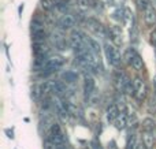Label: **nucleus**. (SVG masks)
<instances>
[{
    "mask_svg": "<svg viewBox=\"0 0 156 149\" xmlns=\"http://www.w3.org/2000/svg\"><path fill=\"white\" fill-rule=\"evenodd\" d=\"M119 107L118 104H111V106L107 107V109H105V119H107V122L112 123L114 120H115V118L119 115Z\"/></svg>",
    "mask_w": 156,
    "mask_h": 149,
    "instance_id": "nucleus-13",
    "label": "nucleus"
},
{
    "mask_svg": "<svg viewBox=\"0 0 156 149\" xmlns=\"http://www.w3.org/2000/svg\"><path fill=\"white\" fill-rule=\"evenodd\" d=\"M58 144L55 141H52L51 138H45L43 142V149H58Z\"/></svg>",
    "mask_w": 156,
    "mask_h": 149,
    "instance_id": "nucleus-27",
    "label": "nucleus"
},
{
    "mask_svg": "<svg viewBox=\"0 0 156 149\" xmlns=\"http://www.w3.org/2000/svg\"><path fill=\"white\" fill-rule=\"evenodd\" d=\"M140 127L143 131H154L156 129V120L154 118L148 116L145 119H143V122L140 123Z\"/></svg>",
    "mask_w": 156,
    "mask_h": 149,
    "instance_id": "nucleus-15",
    "label": "nucleus"
},
{
    "mask_svg": "<svg viewBox=\"0 0 156 149\" xmlns=\"http://www.w3.org/2000/svg\"><path fill=\"white\" fill-rule=\"evenodd\" d=\"M90 149H101V145H100V141H97L96 138L90 141Z\"/></svg>",
    "mask_w": 156,
    "mask_h": 149,
    "instance_id": "nucleus-31",
    "label": "nucleus"
},
{
    "mask_svg": "<svg viewBox=\"0 0 156 149\" xmlns=\"http://www.w3.org/2000/svg\"><path fill=\"white\" fill-rule=\"evenodd\" d=\"M83 149H90V148H88V147H85V148H83Z\"/></svg>",
    "mask_w": 156,
    "mask_h": 149,
    "instance_id": "nucleus-35",
    "label": "nucleus"
},
{
    "mask_svg": "<svg viewBox=\"0 0 156 149\" xmlns=\"http://www.w3.org/2000/svg\"><path fill=\"white\" fill-rule=\"evenodd\" d=\"M133 84H134V96L137 103H143L145 101L147 96H148V86H147V82L144 81L143 77L137 75L133 78Z\"/></svg>",
    "mask_w": 156,
    "mask_h": 149,
    "instance_id": "nucleus-2",
    "label": "nucleus"
},
{
    "mask_svg": "<svg viewBox=\"0 0 156 149\" xmlns=\"http://www.w3.org/2000/svg\"><path fill=\"white\" fill-rule=\"evenodd\" d=\"M143 12H144V21H145V23L148 25V26H152V25L156 23V8L149 5Z\"/></svg>",
    "mask_w": 156,
    "mask_h": 149,
    "instance_id": "nucleus-10",
    "label": "nucleus"
},
{
    "mask_svg": "<svg viewBox=\"0 0 156 149\" xmlns=\"http://www.w3.org/2000/svg\"><path fill=\"white\" fill-rule=\"evenodd\" d=\"M55 82L52 79H45L41 84V90H43V97H51L54 96V90H55Z\"/></svg>",
    "mask_w": 156,
    "mask_h": 149,
    "instance_id": "nucleus-11",
    "label": "nucleus"
},
{
    "mask_svg": "<svg viewBox=\"0 0 156 149\" xmlns=\"http://www.w3.org/2000/svg\"><path fill=\"white\" fill-rule=\"evenodd\" d=\"M32 48H33V54H34L36 57H48L49 52H51V49L47 45L45 41L44 43H33Z\"/></svg>",
    "mask_w": 156,
    "mask_h": 149,
    "instance_id": "nucleus-6",
    "label": "nucleus"
},
{
    "mask_svg": "<svg viewBox=\"0 0 156 149\" xmlns=\"http://www.w3.org/2000/svg\"><path fill=\"white\" fill-rule=\"evenodd\" d=\"M40 5L44 11H51L56 7V2L55 0H40Z\"/></svg>",
    "mask_w": 156,
    "mask_h": 149,
    "instance_id": "nucleus-20",
    "label": "nucleus"
},
{
    "mask_svg": "<svg viewBox=\"0 0 156 149\" xmlns=\"http://www.w3.org/2000/svg\"><path fill=\"white\" fill-rule=\"evenodd\" d=\"M112 125H114V127H115L116 130H119V131L125 130V129L129 126V116H127L126 111L119 112V115L115 118V120L112 122Z\"/></svg>",
    "mask_w": 156,
    "mask_h": 149,
    "instance_id": "nucleus-8",
    "label": "nucleus"
},
{
    "mask_svg": "<svg viewBox=\"0 0 156 149\" xmlns=\"http://www.w3.org/2000/svg\"><path fill=\"white\" fill-rule=\"evenodd\" d=\"M48 37V33L45 32V29H41L37 30V32H33L32 33V40L33 43H44Z\"/></svg>",
    "mask_w": 156,
    "mask_h": 149,
    "instance_id": "nucleus-18",
    "label": "nucleus"
},
{
    "mask_svg": "<svg viewBox=\"0 0 156 149\" xmlns=\"http://www.w3.org/2000/svg\"><path fill=\"white\" fill-rule=\"evenodd\" d=\"M77 7L81 12H86L90 7V0H77Z\"/></svg>",
    "mask_w": 156,
    "mask_h": 149,
    "instance_id": "nucleus-24",
    "label": "nucleus"
},
{
    "mask_svg": "<svg viewBox=\"0 0 156 149\" xmlns=\"http://www.w3.org/2000/svg\"><path fill=\"white\" fill-rule=\"evenodd\" d=\"M149 41H151V44L154 45V48H156V29L152 30L151 34H149Z\"/></svg>",
    "mask_w": 156,
    "mask_h": 149,
    "instance_id": "nucleus-30",
    "label": "nucleus"
},
{
    "mask_svg": "<svg viewBox=\"0 0 156 149\" xmlns=\"http://www.w3.org/2000/svg\"><path fill=\"white\" fill-rule=\"evenodd\" d=\"M88 26H89V29L94 33V34L100 36V37H105V36L108 34V30L94 18H89L88 19Z\"/></svg>",
    "mask_w": 156,
    "mask_h": 149,
    "instance_id": "nucleus-5",
    "label": "nucleus"
},
{
    "mask_svg": "<svg viewBox=\"0 0 156 149\" xmlns=\"http://www.w3.org/2000/svg\"><path fill=\"white\" fill-rule=\"evenodd\" d=\"M4 133L7 134V137L10 140H14L15 138V136H14V129H4Z\"/></svg>",
    "mask_w": 156,
    "mask_h": 149,
    "instance_id": "nucleus-32",
    "label": "nucleus"
},
{
    "mask_svg": "<svg viewBox=\"0 0 156 149\" xmlns=\"http://www.w3.org/2000/svg\"><path fill=\"white\" fill-rule=\"evenodd\" d=\"M141 141H143V144L145 145L147 149H154L155 144H156L154 131H143V134H141Z\"/></svg>",
    "mask_w": 156,
    "mask_h": 149,
    "instance_id": "nucleus-9",
    "label": "nucleus"
},
{
    "mask_svg": "<svg viewBox=\"0 0 156 149\" xmlns=\"http://www.w3.org/2000/svg\"><path fill=\"white\" fill-rule=\"evenodd\" d=\"M94 89H96V82H94V78L92 77L90 73H86L85 77H83V97L86 99Z\"/></svg>",
    "mask_w": 156,
    "mask_h": 149,
    "instance_id": "nucleus-7",
    "label": "nucleus"
},
{
    "mask_svg": "<svg viewBox=\"0 0 156 149\" xmlns=\"http://www.w3.org/2000/svg\"><path fill=\"white\" fill-rule=\"evenodd\" d=\"M22 11H23V4H21V5H19V8H18V14H19V15L22 14Z\"/></svg>",
    "mask_w": 156,
    "mask_h": 149,
    "instance_id": "nucleus-34",
    "label": "nucleus"
},
{
    "mask_svg": "<svg viewBox=\"0 0 156 149\" xmlns=\"http://www.w3.org/2000/svg\"><path fill=\"white\" fill-rule=\"evenodd\" d=\"M30 96L34 101H40L43 99V90H41V85H33L30 89Z\"/></svg>",
    "mask_w": 156,
    "mask_h": 149,
    "instance_id": "nucleus-19",
    "label": "nucleus"
},
{
    "mask_svg": "<svg viewBox=\"0 0 156 149\" xmlns=\"http://www.w3.org/2000/svg\"><path fill=\"white\" fill-rule=\"evenodd\" d=\"M130 43L132 44H137L138 43V29L136 22H133L132 29H130Z\"/></svg>",
    "mask_w": 156,
    "mask_h": 149,
    "instance_id": "nucleus-21",
    "label": "nucleus"
},
{
    "mask_svg": "<svg viewBox=\"0 0 156 149\" xmlns=\"http://www.w3.org/2000/svg\"><path fill=\"white\" fill-rule=\"evenodd\" d=\"M60 79L66 84H76L78 81V73L76 70H65L60 74Z\"/></svg>",
    "mask_w": 156,
    "mask_h": 149,
    "instance_id": "nucleus-12",
    "label": "nucleus"
},
{
    "mask_svg": "<svg viewBox=\"0 0 156 149\" xmlns=\"http://www.w3.org/2000/svg\"><path fill=\"white\" fill-rule=\"evenodd\" d=\"M30 29H32V33L33 32H37V30H41V29H45V25H44V22L41 21V19L38 18H34L32 21V25H30Z\"/></svg>",
    "mask_w": 156,
    "mask_h": 149,
    "instance_id": "nucleus-23",
    "label": "nucleus"
},
{
    "mask_svg": "<svg viewBox=\"0 0 156 149\" xmlns=\"http://www.w3.org/2000/svg\"><path fill=\"white\" fill-rule=\"evenodd\" d=\"M104 54H105V57H107V62L115 68H118L121 66V63L123 62V55H121V52L112 44H108V43L104 44Z\"/></svg>",
    "mask_w": 156,
    "mask_h": 149,
    "instance_id": "nucleus-1",
    "label": "nucleus"
},
{
    "mask_svg": "<svg viewBox=\"0 0 156 149\" xmlns=\"http://www.w3.org/2000/svg\"><path fill=\"white\" fill-rule=\"evenodd\" d=\"M85 101L89 107H97L100 104V101H101V95H100V92L97 89H94L93 92L85 99Z\"/></svg>",
    "mask_w": 156,
    "mask_h": 149,
    "instance_id": "nucleus-14",
    "label": "nucleus"
},
{
    "mask_svg": "<svg viewBox=\"0 0 156 149\" xmlns=\"http://www.w3.org/2000/svg\"><path fill=\"white\" fill-rule=\"evenodd\" d=\"M90 7L93 8L96 12H100V14H101L103 11H104L105 5H104V3H103L101 0H90Z\"/></svg>",
    "mask_w": 156,
    "mask_h": 149,
    "instance_id": "nucleus-22",
    "label": "nucleus"
},
{
    "mask_svg": "<svg viewBox=\"0 0 156 149\" xmlns=\"http://www.w3.org/2000/svg\"><path fill=\"white\" fill-rule=\"evenodd\" d=\"M155 55H156V48H155Z\"/></svg>",
    "mask_w": 156,
    "mask_h": 149,
    "instance_id": "nucleus-36",
    "label": "nucleus"
},
{
    "mask_svg": "<svg viewBox=\"0 0 156 149\" xmlns=\"http://www.w3.org/2000/svg\"><path fill=\"white\" fill-rule=\"evenodd\" d=\"M136 3L140 11H144L147 7H149V0H136Z\"/></svg>",
    "mask_w": 156,
    "mask_h": 149,
    "instance_id": "nucleus-28",
    "label": "nucleus"
},
{
    "mask_svg": "<svg viewBox=\"0 0 156 149\" xmlns=\"http://www.w3.org/2000/svg\"><path fill=\"white\" fill-rule=\"evenodd\" d=\"M130 66H132L136 71H143L144 70V60H143V57H141V55L138 54V52L134 54V56H133V59H132V64Z\"/></svg>",
    "mask_w": 156,
    "mask_h": 149,
    "instance_id": "nucleus-16",
    "label": "nucleus"
},
{
    "mask_svg": "<svg viewBox=\"0 0 156 149\" xmlns=\"http://www.w3.org/2000/svg\"><path fill=\"white\" fill-rule=\"evenodd\" d=\"M148 111L149 114H156V99L152 97L151 101L148 103Z\"/></svg>",
    "mask_w": 156,
    "mask_h": 149,
    "instance_id": "nucleus-29",
    "label": "nucleus"
},
{
    "mask_svg": "<svg viewBox=\"0 0 156 149\" xmlns=\"http://www.w3.org/2000/svg\"><path fill=\"white\" fill-rule=\"evenodd\" d=\"M76 22H77V19L73 15L65 12L59 16V19L56 21V25L59 26L60 30H71L76 26Z\"/></svg>",
    "mask_w": 156,
    "mask_h": 149,
    "instance_id": "nucleus-4",
    "label": "nucleus"
},
{
    "mask_svg": "<svg viewBox=\"0 0 156 149\" xmlns=\"http://www.w3.org/2000/svg\"><path fill=\"white\" fill-rule=\"evenodd\" d=\"M107 149H118V145H116L115 140H110L107 144Z\"/></svg>",
    "mask_w": 156,
    "mask_h": 149,
    "instance_id": "nucleus-33",
    "label": "nucleus"
},
{
    "mask_svg": "<svg viewBox=\"0 0 156 149\" xmlns=\"http://www.w3.org/2000/svg\"><path fill=\"white\" fill-rule=\"evenodd\" d=\"M138 148V142H137V136H136L134 131H130L127 134L126 138V149H137Z\"/></svg>",
    "mask_w": 156,
    "mask_h": 149,
    "instance_id": "nucleus-17",
    "label": "nucleus"
},
{
    "mask_svg": "<svg viewBox=\"0 0 156 149\" xmlns=\"http://www.w3.org/2000/svg\"><path fill=\"white\" fill-rule=\"evenodd\" d=\"M89 48H90V51L96 52V54H100V51H101V48H100V44L99 41H96L94 38H90L89 37Z\"/></svg>",
    "mask_w": 156,
    "mask_h": 149,
    "instance_id": "nucleus-26",
    "label": "nucleus"
},
{
    "mask_svg": "<svg viewBox=\"0 0 156 149\" xmlns=\"http://www.w3.org/2000/svg\"><path fill=\"white\" fill-rule=\"evenodd\" d=\"M136 49L134 48H127L126 51H125V54H123V60L127 63V64H132V59H133V56H134V54H136Z\"/></svg>",
    "mask_w": 156,
    "mask_h": 149,
    "instance_id": "nucleus-25",
    "label": "nucleus"
},
{
    "mask_svg": "<svg viewBox=\"0 0 156 149\" xmlns=\"http://www.w3.org/2000/svg\"><path fill=\"white\" fill-rule=\"evenodd\" d=\"M51 40H52V44L58 49H60V51H66L70 47V40H67L65 37V34H63V32H60V30H56V32L52 33Z\"/></svg>",
    "mask_w": 156,
    "mask_h": 149,
    "instance_id": "nucleus-3",
    "label": "nucleus"
}]
</instances>
